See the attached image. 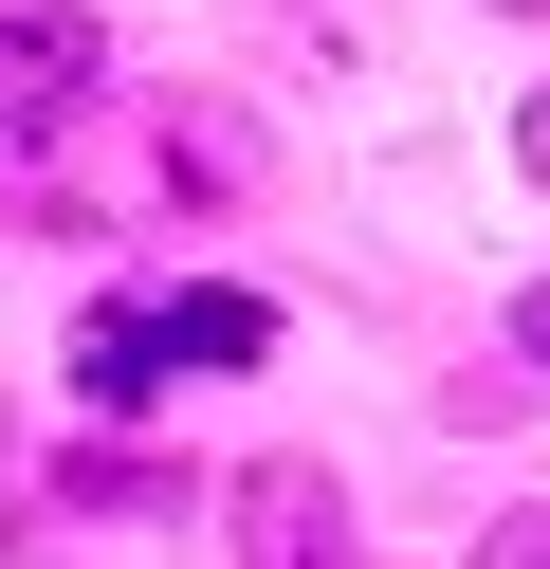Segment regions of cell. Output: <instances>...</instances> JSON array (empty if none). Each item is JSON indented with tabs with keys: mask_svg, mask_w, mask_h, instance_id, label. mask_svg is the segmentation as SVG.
Instances as JSON below:
<instances>
[{
	"mask_svg": "<svg viewBox=\"0 0 550 569\" xmlns=\"http://www.w3.org/2000/svg\"><path fill=\"white\" fill-rule=\"evenodd\" d=\"M257 349H276V312L220 295V276H202V295H92V312H73V405L147 422L183 368H257Z\"/></svg>",
	"mask_w": 550,
	"mask_h": 569,
	"instance_id": "1",
	"label": "cell"
},
{
	"mask_svg": "<svg viewBox=\"0 0 550 569\" xmlns=\"http://www.w3.org/2000/svg\"><path fill=\"white\" fill-rule=\"evenodd\" d=\"M110 92V38L73 0H0V148H56L73 111Z\"/></svg>",
	"mask_w": 550,
	"mask_h": 569,
	"instance_id": "2",
	"label": "cell"
},
{
	"mask_svg": "<svg viewBox=\"0 0 550 569\" xmlns=\"http://www.w3.org/2000/svg\"><path fill=\"white\" fill-rule=\"evenodd\" d=\"M220 515H239V569H367V551H349V496H330V459H257Z\"/></svg>",
	"mask_w": 550,
	"mask_h": 569,
	"instance_id": "3",
	"label": "cell"
},
{
	"mask_svg": "<svg viewBox=\"0 0 550 569\" xmlns=\"http://www.w3.org/2000/svg\"><path fill=\"white\" fill-rule=\"evenodd\" d=\"M56 515H183V478H166V459H73Z\"/></svg>",
	"mask_w": 550,
	"mask_h": 569,
	"instance_id": "4",
	"label": "cell"
},
{
	"mask_svg": "<svg viewBox=\"0 0 550 569\" xmlns=\"http://www.w3.org/2000/svg\"><path fill=\"white\" fill-rule=\"evenodd\" d=\"M477 569H550V496H532V515H496V532H477Z\"/></svg>",
	"mask_w": 550,
	"mask_h": 569,
	"instance_id": "5",
	"label": "cell"
},
{
	"mask_svg": "<svg viewBox=\"0 0 550 569\" xmlns=\"http://www.w3.org/2000/svg\"><path fill=\"white\" fill-rule=\"evenodd\" d=\"M513 349H532V368H550V295H513Z\"/></svg>",
	"mask_w": 550,
	"mask_h": 569,
	"instance_id": "6",
	"label": "cell"
},
{
	"mask_svg": "<svg viewBox=\"0 0 550 569\" xmlns=\"http://www.w3.org/2000/svg\"><path fill=\"white\" fill-rule=\"evenodd\" d=\"M513 148H532V184H550V92H532V111H513Z\"/></svg>",
	"mask_w": 550,
	"mask_h": 569,
	"instance_id": "7",
	"label": "cell"
}]
</instances>
